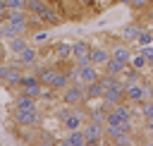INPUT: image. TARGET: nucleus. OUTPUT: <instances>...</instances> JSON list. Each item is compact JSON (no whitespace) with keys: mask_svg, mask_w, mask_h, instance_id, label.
I'll return each instance as SVG.
<instances>
[{"mask_svg":"<svg viewBox=\"0 0 153 146\" xmlns=\"http://www.w3.org/2000/svg\"><path fill=\"white\" fill-rule=\"evenodd\" d=\"M60 101L67 103V105H86L88 98H86V84L84 81H72L67 89L60 91Z\"/></svg>","mask_w":153,"mask_h":146,"instance_id":"nucleus-1","label":"nucleus"},{"mask_svg":"<svg viewBox=\"0 0 153 146\" xmlns=\"http://www.w3.org/2000/svg\"><path fill=\"white\" fill-rule=\"evenodd\" d=\"M12 124H19L24 129H36L41 124V110H19V108H12Z\"/></svg>","mask_w":153,"mask_h":146,"instance_id":"nucleus-2","label":"nucleus"},{"mask_svg":"<svg viewBox=\"0 0 153 146\" xmlns=\"http://www.w3.org/2000/svg\"><path fill=\"white\" fill-rule=\"evenodd\" d=\"M81 129H84V136H86V146H91V144H103V141H105V122L88 120Z\"/></svg>","mask_w":153,"mask_h":146,"instance_id":"nucleus-3","label":"nucleus"},{"mask_svg":"<svg viewBox=\"0 0 153 146\" xmlns=\"http://www.w3.org/2000/svg\"><path fill=\"white\" fill-rule=\"evenodd\" d=\"M38 55H41V50L38 48H33V45H29L26 50H22L19 55H14L12 57V62L14 65H19V67H24V69H33L36 65H38Z\"/></svg>","mask_w":153,"mask_h":146,"instance_id":"nucleus-4","label":"nucleus"},{"mask_svg":"<svg viewBox=\"0 0 153 146\" xmlns=\"http://www.w3.org/2000/svg\"><path fill=\"white\" fill-rule=\"evenodd\" d=\"M72 60L76 65H86L91 62V43L79 38V41H72Z\"/></svg>","mask_w":153,"mask_h":146,"instance_id":"nucleus-5","label":"nucleus"},{"mask_svg":"<svg viewBox=\"0 0 153 146\" xmlns=\"http://www.w3.org/2000/svg\"><path fill=\"white\" fill-rule=\"evenodd\" d=\"M124 101L131 103V105H139L143 101H148V91L143 89V84H127V91H124Z\"/></svg>","mask_w":153,"mask_h":146,"instance_id":"nucleus-6","label":"nucleus"},{"mask_svg":"<svg viewBox=\"0 0 153 146\" xmlns=\"http://www.w3.org/2000/svg\"><path fill=\"white\" fill-rule=\"evenodd\" d=\"M110 53H112V57H117V60H122V62H131V55H134V50H131V43H127V41H112L110 43Z\"/></svg>","mask_w":153,"mask_h":146,"instance_id":"nucleus-7","label":"nucleus"},{"mask_svg":"<svg viewBox=\"0 0 153 146\" xmlns=\"http://www.w3.org/2000/svg\"><path fill=\"white\" fill-rule=\"evenodd\" d=\"M112 57V53H110V45H100V43H91V62L93 65H98L100 69L105 67V62Z\"/></svg>","mask_w":153,"mask_h":146,"instance_id":"nucleus-8","label":"nucleus"},{"mask_svg":"<svg viewBox=\"0 0 153 146\" xmlns=\"http://www.w3.org/2000/svg\"><path fill=\"white\" fill-rule=\"evenodd\" d=\"M24 67H19V65H14V62H10V69H7V77H5V81H2V86L5 89H17L19 86V81H22V77H24Z\"/></svg>","mask_w":153,"mask_h":146,"instance_id":"nucleus-9","label":"nucleus"},{"mask_svg":"<svg viewBox=\"0 0 153 146\" xmlns=\"http://www.w3.org/2000/svg\"><path fill=\"white\" fill-rule=\"evenodd\" d=\"M143 29H146V26H143V24H141V19H136V22H134V24H127V26H124V29H122V31H120V38H122V41H127V43H131V45H134V43H136V38H139V34H141V31H143Z\"/></svg>","mask_w":153,"mask_h":146,"instance_id":"nucleus-10","label":"nucleus"},{"mask_svg":"<svg viewBox=\"0 0 153 146\" xmlns=\"http://www.w3.org/2000/svg\"><path fill=\"white\" fill-rule=\"evenodd\" d=\"M41 22H43L45 26H60V24L65 22V14H62L57 7L48 5V7H45V12L41 14Z\"/></svg>","mask_w":153,"mask_h":146,"instance_id":"nucleus-11","label":"nucleus"},{"mask_svg":"<svg viewBox=\"0 0 153 146\" xmlns=\"http://www.w3.org/2000/svg\"><path fill=\"white\" fill-rule=\"evenodd\" d=\"M38 98H31V96H24V93H17L12 108H19V110H38Z\"/></svg>","mask_w":153,"mask_h":146,"instance_id":"nucleus-12","label":"nucleus"},{"mask_svg":"<svg viewBox=\"0 0 153 146\" xmlns=\"http://www.w3.org/2000/svg\"><path fill=\"white\" fill-rule=\"evenodd\" d=\"M62 146H86V136L84 129H69L62 139Z\"/></svg>","mask_w":153,"mask_h":146,"instance_id":"nucleus-13","label":"nucleus"},{"mask_svg":"<svg viewBox=\"0 0 153 146\" xmlns=\"http://www.w3.org/2000/svg\"><path fill=\"white\" fill-rule=\"evenodd\" d=\"M5 43H7V48H10V53H12V55H19L22 50H26V48L31 45V43H29V38H26L24 34H22V36H14V38H7Z\"/></svg>","mask_w":153,"mask_h":146,"instance_id":"nucleus-14","label":"nucleus"},{"mask_svg":"<svg viewBox=\"0 0 153 146\" xmlns=\"http://www.w3.org/2000/svg\"><path fill=\"white\" fill-rule=\"evenodd\" d=\"M55 50V60H60V62H65V60H72V43L69 41H57L55 45H53Z\"/></svg>","mask_w":153,"mask_h":146,"instance_id":"nucleus-15","label":"nucleus"},{"mask_svg":"<svg viewBox=\"0 0 153 146\" xmlns=\"http://www.w3.org/2000/svg\"><path fill=\"white\" fill-rule=\"evenodd\" d=\"M127 67H129L127 62H122V60H117V57H110V60L105 62L103 72H105V74H110V77H120V74H122Z\"/></svg>","mask_w":153,"mask_h":146,"instance_id":"nucleus-16","label":"nucleus"},{"mask_svg":"<svg viewBox=\"0 0 153 146\" xmlns=\"http://www.w3.org/2000/svg\"><path fill=\"white\" fill-rule=\"evenodd\" d=\"M103 91H105V86H103L100 79L93 81V84H86V98L88 101H100L103 98Z\"/></svg>","mask_w":153,"mask_h":146,"instance_id":"nucleus-17","label":"nucleus"},{"mask_svg":"<svg viewBox=\"0 0 153 146\" xmlns=\"http://www.w3.org/2000/svg\"><path fill=\"white\" fill-rule=\"evenodd\" d=\"M48 7V0H26V12L33 17H41Z\"/></svg>","mask_w":153,"mask_h":146,"instance_id":"nucleus-18","label":"nucleus"},{"mask_svg":"<svg viewBox=\"0 0 153 146\" xmlns=\"http://www.w3.org/2000/svg\"><path fill=\"white\" fill-rule=\"evenodd\" d=\"M151 7H153V0H131V5H129V10L136 14H146Z\"/></svg>","mask_w":153,"mask_h":146,"instance_id":"nucleus-19","label":"nucleus"},{"mask_svg":"<svg viewBox=\"0 0 153 146\" xmlns=\"http://www.w3.org/2000/svg\"><path fill=\"white\" fill-rule=\"evenodd\" d=\"M148 43H153V26H146L141 34H139V38H136V50H139V45H148Z\"/></svg>","mask_w":153,"mask_h":146,"instance_id":"nucleus-20","label":"nucleus"},{"mask_svg":"<svg viewBox=\"0 0 153 146\" xmlns=\"http://www.w3.org/2000/svg\"><path fill=\"white\" fill-rule=\"evenodd\" d=\"M131 67H136V69H148V60H146V55L143 53H136V55H131V62H129Z\"/></svg>","mask_w":153,"mask_h":146,"instance_id":"nucleus-21","label":"nucleus"},{"mask_svg":"<svg viewBox=\"0 0 153 146\" xmlns=\"http://www.w3.org/2000/svg\"><path fill=\"white\" fill-rule=\"evenodd\" d=\"M72 110H74V105H67V103H62V105L55 110V120H57V122H65V120L72 115Z\"/></svg>","mask_w":153,"mask_h":146,"instance_id":"nucleus-22","label":"nucleus"},{"mask_svg":"<svg viewBox=\"0 0 153 146\" xmlns=\"http://www.w3.org/2000/svg\"><path fill=\"white\" fill-rule=\"evenodd\" d=\"M48 38H50V34H48V29H41V31L36 29V31H33V36H31V41H33V43H45Z\"/></svg>","mask_w":153,"mask_h":146,"instance_id":"nucleus-23","label":"nucleus"},{"mask_svg":"<svg viewBox=\"0 0 153 146\" xmlns=\"http://www.w3.org/2000/svg\"><path fill=\"white\" fill-rule=\"evenodd\" d=\"M10 10H26V0H5Z\"/></svg>","mask_w":153,"mask_h":146,"instance_id":"nucleus-24","label":"nucleus"},{"mask_svg":"<svg viewBox=\"0 0 153 146\" xmlns=\"http://www.w3.org/2000/svg\"><path fill=\"white\" fill-rule=\"evenodd\" d=\"M7 69H10V62H0V84L5 81V77H7Z\"/></svg>","mask_w":153,"mask_h":146,"instance_id":"nucleus-25","label":"nucleus"},{"mask_svg":"<svg viewBox=\"0 0 153 146\" xmlns=\"http://www.w3.org/2000/svg\"><path fill=\"white\" fill-rule=\"evenodd\" d=\"M115 5H127V7H129V5H131V0H115Z\"/></svg>","mask_w":153,"mask_h":146,"instance_id":"nucleus-26","label":"nucleus"},{"mask_svg":"<svg viewBox=\"0 0 153 146\" xmlns=\"http://www.w3.org/2000/svg\"><path fill=\"white\" fill-rule=\"evenodd\" d=\"M5 41V31H2V24H0V43Z\"/></svg>","mask_w":153,"mask_h":146,"instance_id":"nucleus-27","label":"nucleus"},{"mask_svg":"<svg viewBox=\"0 0 153 146\" xmlns=\"http://www.w3.org/2000/svg\"><path fill=\"white\" fill-rule=\"evenodd\" d=\"M151 98H153V93H151Z\"/></svg>","mask_w":153,"mask_h":146,"instance_id":"nucleus-28","label":"nucleus"},{"mask_svg":"<svg viewBox=\"0 0 153 146\" xmlns=\"http://www.w3.org/2000/svg\"><path fill=\"white\" fill-rule=\"evenodd\" d=\"M112 2H115V0H112Z\"/></svg>","mask_w":153,"mask_h":146,"instance_id":"nucleus-29","label":"nucleus"}]
</instances>
